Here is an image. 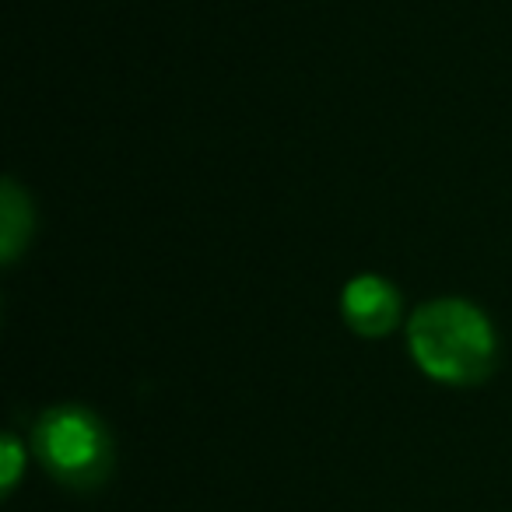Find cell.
<instances>
[{"label": "cell", "instance_id": "6da1fadb", "mask_svg": "<svg viewBox=\"0 0 512 512\" xmlns=\"http://www.w3.org/2000/svg\"><path fill=\"white\" fill-rule=\"evenodd\" d=\"M407 344L425 376L449 386H477L495 369V330L463 299H435L407 323Z\"/></svg>", "mask_w": 512, "mask_h": 512}, {"label": "cell", "instance_id": "7a4b0ae2", "mask_svg": "<svg viewBox=\"0 0 512 512\" xmlns=\"http://www.w3.org/2000/svg\"><path fill=\"white\" fill-rule=\"evenodd\" d=\"M32 453L43 470L67 491H95L116 467L113 435L106 421L81 404L43 411L32 428Z\"/></svg>", "mask_w": 512, "mask_h": 512}, {"label": "cell", "instance_id": "3957f363", "mask_svg": "<svg viewBox=\"0 0 512 512\" xmlns=\"http://www.w3.org/2000/svg\"><path fill=\"white\" fill-rule=\"evenodd\" d=\"M400 295L386 281L362 274L344 288V320L362 337H386L397 327Z\"/></svg>", "mask_w": 512, "mask_h": 512}, {"label": "cell", "instance_id": "277c9868", "mask_svg": "<svg viewBox=\"0 0 512 512\" xmlns=\"http://www.w3.org/2000/svg\"><path fill=\"white\" fill-rule=\"evenodd\" d=\"M0 256L4 264H11L22 253V242L29 239L32 228V207L25 200V193L15 186V179H4L0 186Z\"/></svg>", "mask_w": 512, "mask_h": 512}, {"label": "cell", "instance_id": "5b68a950", "mask_svg": "<svg viewBox=\"0 0 512 512\" xmlns=\"http://www.w3.org/2000/svg\"><path fill=\"white\" fill-rule=\"evenodd\" d=\"M0 453H4V477H0V491H4V498L15 491L18 477H22V467H25V449L22 442L15 439V435H4V446H0Z\"/></svg>", "mask_w": 512, "mask_h": 512}]
</instances>
